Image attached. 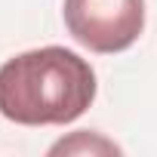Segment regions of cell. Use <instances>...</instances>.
Returning <instances> with one entry per match:
<instances>
[{
	"label": "cell",
	"instance_id": "cell-1",
	"mask_svg": "<svg viewBox=\"0 0 157 157\" xmlns=\"http://www.w3.org/2000/svg\"><path fill=\"white\" fill-rule=\"evenodd\" d=\"M93 65L65 46H40L0 65V114L19 126H65L96 102Z\"/></svg>",
	"mask_w": 157,
	"mask_h": 157
},
{
	"label": "cell",
	"instance_id": "cell-2",
	"mask_svg": "<svg viewBox=\"0 0 157 157\" xmlns=\"http://www.w3.org/2000/svg\"><path fill=\"white\" fill-rule=\"evenodd\" d=\"M68 34L90 52H123L145 31V0H65Z\"/></svg>",
	"mask_w": 157,
	"mask_h": 157
},
{
	"label": "cell",
	"instance_id": "cell-3",
	"mask_svg": "<svg viewBox=\"0 0 157 157\" xmlns=\"http://www.w3.org/2000/svg\"><path fill=\"white\" fill-rule=\"evenodd\" d=\"M120 154V148L108 139H102L99 132H90V129H80V132H74L71 139H62L49 148V154Z\"/></svg>",
	"mask_w": 157,
	"mask_h": 157
}]
</instances>
